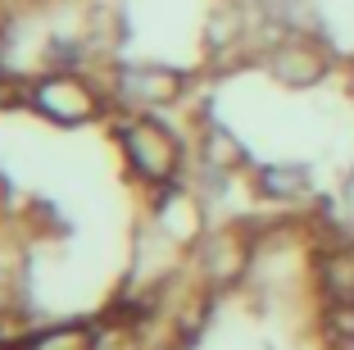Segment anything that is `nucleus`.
I'll return each mask as SVG.
<instances>
[{
	"mask_svg": "<svg viewBox=\"0 0 354 350\" xmlns=\"http://www.w3.org/2000/svg\"><path fill=\"white\" fill-rule=\"evenodd\" d=\"M123 141H127V155H132V164L141 168V173H150V177H168L173 173L177 150H173V141H168L159 128L136 123V128H127Z\"/></svg>",
	"mask_w": 354,
	"mask_h": 350,
	"instance_id": "obj_1",
	"label": "nucleus"
},
{
	"mask_svg": "<svg viewBox=\"0 0 354 350\" xmlns=\"http://www.w3.org/2000/svg\"><path fill=\"white\" fill-rule=\"evenodd\" d=\"M37 105H41L46 114H55V119H64V123L91 114V96H86V87H77L73 78H50V82H41L37 87Z\"/></svg>",
	"mask_w": 354,
	"mask_h": 350,
	"instance_id": "obj_2",
	"label": "nucleus"
},
{
	"mask_svg": "<svg viewBox=\"0 0 354 350\" xmlns=\"http://www.w3.org/2000/svg\"><path fill=\"white\" fill-rule=\"evenodd\" d=\"M177 87H182V78L168 69H132L123 73V96L136 105H164L177 96Z\"/></svg>",
	"mask_w": 354,
	"mask_h": 350,
	"instance_id": "obj_3",
	"label": "nucleus"
},
{
	"mask_svg": "<svg viewBox=\"0 0 354 350\" xmlns=\"http://www.w3.org/2000/svg\"><path fill=\"white\" fill-rule=\"evenodd\" d=\"M277 73L286 82H313L323 73V60L313 51H304V46H286V51H277Z\"/></svg>",
	"mask_w": 354,
	"mask_h": 350,
	"instance_id": "obj_4",
	"label": "nucleus"
},
{
	"mask_svg": "<svg viewBox=\"0 0 354 350\" xmlns=\"http://www.w3.org/2000/svg\"><path fill=\"white\" fill-rule=\"evenodd\" d=\"M259 186L268 191V196H300L304 191V173L300 168H268V173L259 177Z\"/></svg>",
	"mask_w": 354,
	"mask_h": 350,
	"instance_id": "obj_5",
	"label": "nucleus"
},
{
	"mask_svg": "<svg viewBox=\"0 0 354 350\" xmlns=\"http://www.w3.org/2000/svg\"><path fill=\"white\" fill-rule=\"evenodd\" d=\"M32 350H91V332L86 328H55V332H46Z\"/></svg>",
	"mask_w": 354,
	"mask_h": 350,
	"instance_id": "obj_6",
	"label": "nucleus"
},
{
	"mask_svg": "<svg viewBox=\"0 0 354 350\" xmlns=\"http://www.w3.org/2000/svg\"><path fill=\"white\" fill-rule=\"evenodd\" d=\"M236 159H241V146L232 141L227 132H209V164L227 168V164H236Z\"/></svg>",
	"mask_w": 354,
	"mask_h": 350,
	"instance_id": "obj_7",
	"label": "nucleus"
},
{
	"mask_svg": "<svg viewBox=\"0 0 354 350\" xmlns=\"http://www.w3.org/2000/svg\"><path fill=\"white\" fill-rule=\"evenodd\" d=\"M345 205H350V214H354V177H350V186H345Z\"/></svg>",
	"mask_w": 354,
	"mask_h": 350,
	"instance_id": "obj_8",
	"label": "nucleus"
}]
</instances>
